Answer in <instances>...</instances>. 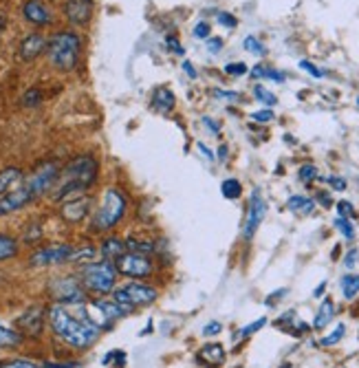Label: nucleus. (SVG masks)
Wrapping results in <instances>:
<instances>
[{
    "label": "nucleus",
    "mask_w": 359,
    "mask_h": 368,
    "mask_svg": "<svg viewBox=\"0 0 359 368\" xmlns=\"http://www.w3.org/2000/svg\"><path fill=\"white\" fill-rule=\"evenodd\" d=\"M49 324L53 329V333L73 349H89L91 344L98 342V338L102 333V331L89 320L86 309L84 306H77V313L66 309V304L51 306Z\"/></svg>",
    "instance_id": "nucleus-1"
},
{
    "label": "nucleus",
    "mask_w": 359,
    "mask_h": 368,
    "mask_svg": "<svg viewBox=\"0 0 359 368\" xmlns=\"http://www.w3.org/2000/svg\"><path fill=\"white\" fill-rule=\"evenodd\" d=\"M95 179H98V161L91 154H82L64 168L62 181H57L53 187V199L64 201V203L71 199H77L95 183Z\"/></svg>",
    "instance_id": "nucleus-2"
},
{
    "label": "nucleus",
    "mask_w": 359,
    "mask_h": 368,
    "mask_svg": "<svg viewBox=\"0 0 359 368\" xmlns=\"http://www.w3.org/2000/svg\"><path fill=\"white\" fill-rule=\"evenodd\" d=\"M80 46H82L80 35L71 33V31H59L46 42V53H49V60L55 68L71 71L77 66Z\"/></svg>",
    "instance_id": "nucleus-3"
},
{
    "label": "nucleus",
    "mask_w": 359,
    "mask_h": 368,
    "mask_svg": "<svg viewBox=\"0 0 359 368\" xmlns=\"http://www.w3.org/2000/svg\"><path fill=\"white\" fill-rule=\"evenodd\" d=\"M124 214H126V196L117 187H109L104 192L102 208L93 217L91 228L93 232H109L124 219Z\"/></svg>",
    "instance_id": "nucleus-4"
},
{
    "label": "nucleus",
    "mask_w": 359,
    "mask_h": 368,
    "mask_svg": "<svg viewBox=\"0 0 359 368\" xmlns=\"http://www.w3.org/2000/svg\"><path fill=\"white\" fill-rule=\"evenodd\" d=\"M80 280L84 284V289H89L91 293L106 295L115 289L117 280V267L113 260H102V263H91L82 267Z\"/></svg>",
    "instance_id": "nucleus-5"
},
{
    "label": "nucleus",
    "mask_w": 359,
    "mask_h": 368,
    "mask_svg": "<svg viewBox=\"0 0 359 368\" xmlns=\"http://www.w3.org/2000/svg\"><path fill=\"white\" fill-rule=\"evenodd\" d=\"M157 289L150 287V284H143L141 280H130L124 287L113 289V300L117 304H122L126 309H135V306H146L157 300Z\"/></svg>",
    "instance_id": "nucleus-6"
},
{
    "label": "nucleus",
    "mask_w": 359,
    "mask_h": 368,
    "mask_svg": "<svg viewBox=\"0 0 359 368\" xmlns=\"http://www.w3.org/2000/svg\"><path fill=\"white\" fill-rule=\"evenodd\" d=\"M113 263L117 267V274H122V276H126L130 280H143V278L152 276V271H154L152 260L148 256H143V254L126 252L119 258H115Z\"/></svg>",
    "instance_id": "nucleus-7"
},
{
    "label": "nucleus",
    "mask_w": 359,
    "mask_h": 368,
    "mask_svg": "<svg viewBox=\"0 0 359 368\" xmlns=\"http://www.w3.org/2000/svg\"><path fill=\"white\" fill-rule=\"evenodd\" d=\"M128 311L130 309L117 304L115 300L113 302L111 300H93L91 306L86 309V315L91 322L102 331V329H111V324L117 322V320H122Z\"/></svg>",
    "instance_id": "nucleus-8"
},
{
    "label": "nucleus",
    "mask_w": 359,
    "mask_h": 368,
    "mask_svg": "<svg viewBox=\"0 0 359 368\" xmlns=\"http://www.w3.org/2000/svg\"><path fill=\"white\" fill-rule=\"evenodd\" d=\"M57 176H59V165L53 163V161H46V163L38 165V168L33 170V174L27 179L25 187L33 194V199H38V196L46 194L49 190L55 187Z\"/></svg>",
    "instance_id": "nucleus-9"
},
{
    "label": "nucleus",
    "mask_w": 359,
    "mask_h": 368,
    "mask_svg": "<svg viewBox=\"0 0 359 368\" xmlns=\"http://www.w3.org/2000/svg\"><path fill=\"white\" fill-rule=\"evenodd\" d=\"M51 295L57 300V304H82L84 302V289L82 282L73 276L57 278L51 282Z\"/></svg>",
    "instance_id": "nucleus-10"
},
{
    "label": "nucleus",
    "mask_w": 359,
    "mask_h": 368,
    "mask_svg": "<svg viewBox=\"0 0 359 368\" xmlns=\"http://www.w3.org/2000/svg\"><path fill=\"white\" fill-rule=\"evenodd\" d=\"M267 214V203L265 199H262L260 190H254L249 196V205H247V217H245V225H243V239L251 241L256 236L260 223L265 221Z\"/></svg>",
    "instance_id": "nucleus-11"
},
{
    "label": "nucleus",
    "mask_w": 359,
    "mask_h": 368,
    "mask_svg": "<svg viewBox=\"0 0 359 368\" xmlns=\"http://www.w3.org/2000/svg\"><path fill=\"white\" fill-rule=\"evenodd\" d=\"M71 254H73V247L71 245H49V247H42L38 249L29 263L33 267H49V265H62L68 263Z\"/></svg>",
    "instance_id": "nucleus-12"
},
{
    "label": "nucleus",
    "mask_w": 359,
    "mask_h": 368,
    "mask_svg": "<svg viewBox=\"0 0 359 368\" xmlns=\"http://www.w3.org/2000/svg\"><path fill=\"white\" fill-rule=\"evenodd\" d=\"M64 11L73 25H89L93 16V0H68Z\"/></svg>",
    "instance_id": "nucleus-13"
},
{
    "label": "nucleus",
    "mask_w": 359,
    "mask_h": 368,
    "mask_svg": "<svg viewBox=\"0 0 359 368\" xmlns=\"http://www.w3.org/2000/svg\"><path fill=\"white\" fill-rule=\"evenodd\" d=\"M18 326L25 331L27 335H40L44 326V313L40 306H31L18 318Z\"/></svg>",
    "instance_id": "nucleus-14"
},
{
    "label": "nucleus",
    "mask_w": 359,
    "mask_h": 368,
    "mask_svg": "<svg viewBox=\"0 0 359 368\" xmlns=\"http://www.w3.org/2000/svg\"><path fill=\"white\" fill-rule=\"evenodd\" d=\"M91 210V199L89 196H77V199H71L62 205V217L68 223H80L84 217L89 214Z\"/></svg>",
    "instance_id": "nucleus-15"
},
{
    "label": "nucleus",
    "mask_w": 359,
    "mask_h": 368,
    "mask_svg": "<svg viewBox=\"0 0 359 368\" xmlns=\"http://www.w3.org/2000/svg\"><path fill=\"white\" fill-rule=\"evenodd\" d=\"M46 49V40L42 38L40 33H31V35H27L25 40H22V44H20V57L25 62H31V60H35L42 51Z\"/></svg>",
    "instance_id": "nucleus-16"
},
{
    "label": "nucleus",
    "mask_w": 359,
    "mask_h": 368,
    "mask_svg": "<svg viewBox=\"0 0 359 368\" xmlns=\"http://www.w3.org/2000/svg\"><path fill=\"white\" fill-rule=\"evenodd\" d=\"M22 14H25V18L29 22H33V25H49L51 22V14L49 9H46L42 3H38V0H29V3H25V7H22Z\"/></svg>",
    "instance_id": "nucleus-17"
},
{
    "label": "nucleus",
    "mask_w": 359,
    "mask_h": 368,
    "mask_svg": "<svg viewBox=\"0 0 359 368\" xmlns=\"http://www.w3.org/2000/svg\"><path fill=\"white\" fill-rule=\"evenodd\" d=\"M196 360L201 364H210V366H221L225 362V349H223V344L219 342H212V344H205L199 355H196Z\"/></svg>",
    "instance_id": "nucleus-18"
},
{
    "label": "nucleus",
    "mask_w": 359,
    "mask_h": 368,
    "mask_svg": "<svg viewBox=\"0 0 359 368\" xmlns=\"http://www.w3.org/2000/svg\"><path fill=\"white\" fill-rule=\"evenodd\" d=\"M174 93L167 86H159L152 91V109L159 113H170L174 109Z\"/></svg>",
    "instance_id": "nucleus-19"
},
{
    "label": "nucleus",
    "mask_w": 359,
    "mask_h": 368,
    "mask_svg": "<svg viewBox=\"0 0 359 368\" xmlns=\"http://www.w3.org/2000/svg\"><path fill=\"white\" fill-rule=\"evenodd\" d=\"M100 252H102L104 260H115L122 254H126V241H122L119 236H109V239H104Z\"/></svg>",
    "instance_id": "nucleus-20"
},
{
    "label": "nucleus",
    "mask_w": 359,
    "mask_h": 368,
    "mask_svg": "<svg viewBox=\"0 0 359 368\" xmlns=\"http://www.w3.org/2000/svg\"><path fill=\"white\" fill-rule=\"evenodd\" d=\"M22 179V170L16 168V165H9V168H3L0 170V196L11 192L14 185H18Z\"/></svg>",
    "instance_id": "nucleus-21"
},
{
    "label": "nucleus",
    "mask_w": 359,
    "mask_h": 368,
    "mask_svg": "<svg viewBox=\"0 0 359 368\" xmlns=\"http://www.w3.org/2000/svg\"><path fill=\"white\" fill-rule=\"evenodd\" d=\"M286 208L297 217H306L315 210V201L304 196V194H293V196H289V201H286Z\"/></svg>",
    "instance_id": "nucleus-22"
},
{
    "label": "nucleus",
    "mask_w": 359,
    "mask_h": 368,
    "mask_svg": "<svg viewBox=\"0 0 359 368\" xmlns=\"http://www.w3.org/2000/svg\"><path fill=\"white\" fill-rule=\"evenodd\" d=\"M335 318V304L331 298H326L324 302L320 304L317 309V313H315V320H313V329L315 331H322V329H326L331 324V320Z\"/></svg>",
    "instance_id": "nucleus-23"
},
{
    "label": "nucleus",
    "mask_w": 359,
    "mask_h": 368,
    "mask_svg": "<svg viewBox=\"0 0 359 368\" xmlns=\"http://www.w3.org/2000/svg\"><path fill=\"white\" fill-rule=\"evenodd\" d=\"M22 344V333L0 322V349H18Z\"/></svg>",
    "instance_id": "nucleus-24"
},
{
    "label": "nucleus",
    "mask_w": 359,
    "mask_h": 368,
    "mask_svg": "<svg viewBox=\"0 0 359 368\" xmlns=\"http://www.w3.org/2000/svg\"><path fill=\"white\" fill-rule=\"evenodd\" d=\"M126 252L148 256V254L154 252V241L152 239H135V236H130V239H126Z\"/></svg>",
    "instance_id": "nucleus-25"
},
{
    "label": "nucleus",
    "mask_w": 359,
    "mask_h": 368,
    "mask_svg": "<svg viewBox=\"0 0 359 368\" xmlns=\"http://www.w3.org/2000/svg\"><path fill=\"white\" fill-rule=\"evenodd\" d=\"M340 287H342V293H344L346 300L357 298V293H359V276H357V274H346V276H342Z\"/></svg>",
    "instance_id": "nucleus-26"
},
{
    "label": "nucleus",
    "mask_w": 359,
    "mask_h": 368,
    "mask_svg": "<svg viewBox=\"0 0 359 368\" xmlns=\"http://www.w3.org/2000/svg\"><path fill=\"white\" fill-rule=\"evenodd\" d=\"M95 256H98V249L86 245V247H82V249H73V254H71L68 258V263H77V265H91Z\"/></svg>",
    "instance_id": "nucleus-27"
},
{
    "label": "nucleus",
    "mask_w": 359,
    "mask_h": 368,
    "mask_svg": "<svg viewBox=\"0 0 359 368\" xmlns=\"http://www.w3.org/2000/svg\"><path fill=\"white\" fill-rule=\"evenodd\" d=\"M16 254H18V241L7 234H0V263L14 258Z\"/></svg>",
    "instance_id": "nucleus-28"
},
{
    "label": "nucleus",
    "mask_w": 359,
    "mask_h": 368,
    "mask_svg": "<svg viewBox=\"0 0 359 368\" xmlns=\"http://www.w3.org/2000/svg\"><path fill=\"white\" fill-rule=\"evenodd\" d=\"M221 194H223L225 199H230V201L241 199V194H243L241 181H238V179H225V181L221 183Z\"/></svg>",
    "instance_id": "nucleus-29"
},
{
    "label": "nucleus",
    "mask_w": 359,
    "mask_h": 368,
    "mask_svg": "<svg viewBox=\"0 0 359 368\" xmlns=\"http://www.w3.org/2000/svg\"><path fill=\"white\" fill-rule=\"evenodd\" d=\"M251 75H254L256 80H273V82H278V84H282L284 82V73H280V71H276V68H271V66H256L254 71H251Z\"/></svg>",
    "instance_id": "nucleus-30"
},
{
    "label": "nucleus",
    "mask_w": 359,
    "mask_h": 368,
    "mask_svg": "<svg viewBox=\"0 0 359 368\" xmlns=\"http://www.w3.org/2000/svg\"><path fill=\"white\" fill-rule=\"evenodd\" d=\"M333 225H335V230H338L346 241H353V239H355V228H353V221L338 217V219L333 221Z\"/></svg>",
    "instance_id": "nucleus-31"
},
{
    "label": "nucleus",
    "mask_w": 359,
    "mask_h": 368,
    "mask_svg": "<svg viewBox=\"0 0 359 368\" xmlns=\"http://www.w3.org/2000/svg\"><path fill=\"white\" fill-rule=\"evenodd\" d=\"M243 46H245V51L254 53V55H265V53H267V49L262 46V42L256 38V35H247L245 42H243Z\"/></svg>",
    "instance_id": "nucleus-32"
},
{
    "label": "nucleus",
    "mask_w": 359,
    "mask_h": 368,
    "mask_svg": "<svg viewBox=\"0 0 359 368\" xmlns=\"http://www.w3.org/2000/svg\"><path fill=\"white\" fill-rule=\"evenodd\" d=\"M344 333H346V326H344V324H338V329H335L333 333H329L326 338L320 340V347H335L338 342H342Z\"/></svg>",
    "instance_id": "nucleus-33"
},
{
    "label": "nucleus",
    "mask_w": 359,
    "mask_h": 368,
    "mask_svg": "<svg viewBox=\"0 0 359 368\" xmlns=\"http://www.w3.org/2000/svg\"><path fill=\"white\" fill-rule=\"evenodd\" d=\"M254 95H256V100H258V102L267 104V106H273V104L278 102V100H276V95H273L271 91H267L265 86H260V84L254 89Z\"/></svg>",
    "instance_id": "nucleus-34"
},
{
    "label": "nucleus",
    "mask_w": 359,
    "mask_h": 368,
    "mask_svg": "<svg viewBox=\"0 0 359 368\" xmlns=\"http://www.w3.org/2000/svg\"><path fill=\"white\" fill-rule=\"evenodd\" d=\"M297 176H300V181L311 183V181H315V179H317V168H315V165L306 163V165H302L300 170H297Z\"/></svg>",
    "instance_id": "nucleus-35"
},
{
    "label": "nucleus",
    "mask_w": 359,
    "mask_h": 368,
    "mask_svg": "<svg viewBox=\"0 0 359 368\" xmlns=\"http://www.w3.org/2000/svg\"><path fill=\"white\" fill-rule=\"evenodd\" d=\"M265 324H267V318H258L256 322H251V324H247L245 329L238 331V335H241V338H247V335H251V333H256V331H260Z\"/></svg>",
    "instance_id": "nucleus-36"
},
{
    "label": "nucleus",
    "mask_w": 359,
    "mask_h": 368,
    "mask_svg": "<svg viewBox=\"0 0 359 368\" xmlns=\"http://www.w3.org/2000/svg\"><path fill=\"white\" fill-rule=\"evenodd\" d=\"M338 212H340L342 219H349V221L357 217V212H355L353 203H349V201H338Z\"/></svg>",
    "instance_id": "nucleus-37"
},
{
    "label": "nucleus",
    "mask_w": 359,
    "mask_h": 368,
    "mask_svg": "<svg viewBox=\"0 0 359 368\" xmlns=\"http://www.w3.org/2000/svg\"><path fill=\"white\" fill-rule=\"evenodd\" d=\"M0 368H42V366H38L31 360H11V362H3Z\"/></svg>",
    "instance_id": "nucleus-38"
},
{
    "label": "nucleus",
    "mask_w": 359,
    "mask_h": 368,
    "mask_svg": "<svg viewBox=\"0 0 359 368\" xmlns=\"http://www.w3.org/2000/svg\"><path fill=\"white\" fill-rule=\"evenodd\" d=\"M217 20H219V25H223V27H227V29H236V25H238L236 16L227 14V11H219V14H217Z\"/></svg>",
    "instance_id": "nucleus-39"
},
{
    "label": "nucleus",
    "mask_w": 359,
    "mask_h": 368,
    "mask_svg": "<svg viewBox=\"0 0 359 368\" xmlns=\"http://www.w3.org/2000/svg\"><path fill=\"white\" fill-rule=\"evenodd\" d=\"M42 102V93L38 89H31L25 93V100H22V104L25 106H38Z\"/></svg>",
    "instance_id": "nucleus-40"
},
{
    "label": "nucleus",
    "mask_w": 359,
    "mask_h": 368,
    "mask_svg": "<svg viewBox=\"0 0 359 368\" xmlns=\"http://www.w3.org/2000/svg\"><path fill=\"white\" fill-rule=\"evenodd\" d=\"M210 33H212L210 22H199V25L194 27V31H192V35H194V38H199V40H208Z\"/></svg>",
    "instance_id": "nucleus-41"
},
{
    "label": "nucleus",
    "mask_w": 359,
    "mask_h": 368,
    "mask_svg": "<svg viewBox=\"0 0 359 368\" xmlns=\"http://www.w3.org/2000/svg\"><path fill=\"white\" fill-rule=\"evenodd\" d=\"M111 360H115V364H119V366H124V362H126V353L124 351H111L109 355H104V366H109L111 364Z\"/></svg>",
    "instance_id": "nucleus-42"
},
{
    "label": "nucleus",
    "mask_w": 359,
    "mask_h": 368,
    "mask_svg": "<svg viewBox=\"0 0 359 368\" xmlns=\"http://www.w3.org/2000/svg\"><path fill=\"white\" fill-rule=\"evenodd\" d=\"M225 73H227V75H245V73H247V64H245V62L225 64Z\"/></svg>",
    "instance_id": "nucleus-43"
},
{
    "label": "nucleus",
    "mask_w": 359,
    "mask_h": 368,
    "mask_svg": "<svg viewBox=\"0 0 359 368\" xmlns=\"http://www.w3.org/2000/svg\"><path fill=\"white\" fill-rule=\"evenodd\" d=\"M223 331V324L217 322V320H212V322H208L205 326H203V335L205 338H212V335H219Z\"/></svg>",
    "instance_id": "nucleus-44"
},
{
    "label": "nucleus",
    "mask_w": 359,
    "mask_h": 368,
    "mask_svg": "<svg viewBox=\"0 0 359 368\" xmlns=\"http://www.w3.org/2000/svg\"><path fill=\"white\" fill-rule=\"evenodd\" d=\"M251 120H254V122H260V124H267V122L273 120V113H271L269 109H265V111H256L254 115H251Z\"/></svg>",
    "instance_id": "nucleus-45"
},
{
    "label": "nucleus",
    "mask_w": 359,
    "mask_h": 368,
    "mask_svg": "<svg viewBox=\"0 0 359 368\" xmlns=\"http://www.w3.org/2000/svg\"><path fill=\"white\" fill-rule=\"evenodd\" d=\"M313 201H315V203H320L322 208H326V210L333 205V199H331V194H329V192H324V190H320V192L315 194V199H313Z\"/></svg>",
    "instance_id": "nucleus-46"
},
{
    "label": "nucleus",
    "mask_w": 359,
    "mask_h": 368,
    "mask_svg": "<svg viewBox=\"0 0 359 368\" xmlns=\"http://www.w3.org/2000/svg\"><path fill=\"white\" fill-rule=\"evenodd\" d=\"M326 183H329L333 190H338V192H344V190H346V179H342V176H329Z\"/></svg>",
    "instance_id": "nucleus-47"
},
{
    "label": "nucleus",
    "mask_w": 359,
    "mask_h": 368,
    "mask_svg": "<svg viewBox=\"0 0 359 368\" xmlns=\"http://www.w3.org/2000/svg\"><path fill=\"white\" fill-rule=\"evenodd\" d=\"M214 95H217L219 100H227V102H236L238 98H241V95L234 93V91H221V89L214 91Z\"/></svg>",
    "instance_id": "nucleus-48"
},
{
    "label": "nucleus",
    "mask_w": 359,
    "mask_h": 368,
    "mask_svg": "<svg viewBox=\"0 0 359 368\" xmlns=\"http://www.w3.org/2000/svg\"><path fill=\"white\" fill-rule=\"evenodd\" d=\"M300 68H304L306 73H311L313 77H322V75H324V71H320L317 66H313L309 60H302V62H300Z\"/></svg>",
    "instance_id": "nucleus-49"
},
{
    "label": "nucleus",
    "mask_w": 359,
    "mask_h": 368,
    "mask_svg": "<svg viewBox=\"0 0 359 368\" xmlns=\"http://www.w3.org/2000/svg\"><path fill=\"white\" fill-rule=\"evenodd\" d=\"M208 51L210 53H219L221 49H223V40L221 38H208Z\"/></svg>",
    "instance_id": "nucleus-50"
},
{
    "label": "nucleus",
    "mask_w": 359,
    "mask_h": 368,
    "mask_svg": "<svg viewBox=\"0 0 359 368\" xmlns=\"http://www.w3.org/2000/svg\"><path fill=\"white\" fill-rule=\"evenodd\" d=\"M344 265H346V269H353V267L357 265V249H351V252L346 254V258H344Z\"/></svg>",
    "instance_id": "nucleus-51"
},
{
    "label": "nucleus",
    "mask_w": 359,
    "mask_h": 368,
    "mask_svg": "<svg viewBox=\"0 0 359 368\" xmlns=\"http://www.w3.org/2000/svg\"><path fill=\"white\" fill-rule=\"evenodd\" d=\"M203 124H205V126L212 130V135H219V133H221V126H219V122L210 120V117H203Z\"/></svg>",
    "instance_id": "nucleus-52"
},
{
    "label": "nucleus",
    "mask_w": 359,
    "mask_h": 368,
    "mask_svg": "<svg viewBox=\"0 0 359 368\" xmlns=\"http://www.w3.org/2000/svg\"><path fill=\"white\" fill-rule=\"evenodd\" d=\"M284 295H286V289H278L276 293H271V295H269V298H267L265 302H267V306H271L273 302H278L280 298H284Z\"/></svg>",
    "instance_id": "nucleus-53"
},
{
    "label": "nucleus",
    "mask_w": 359,
    "mask_h": 368,
    "mask_svg": "<svg viewBox=\"0 0 359 368\" xmlns=\"http://www.w3.org/2000/svg\"><path fill=\"white\" fill-rule=\"evenodd\" d=\"M165 42H167V46H172V51H174V53L183 55V46L178 44V40H176V38H170V35H167V40H165Z\"/></svg>",
    "instance_id": "nucleus-54"
},
{
    "label": "nucleus",
    "mask_w": 359,
    "mask_h": 368,
    "mask_svg": "<svg viewBox=\"0 0 359 368\" xmlns=\"http://www.w3.org/2000/svg\"><path fill=\"white\" fill-rule=\"evenodd\" d=\"M40 234H42L40 228H38V225H35V230H33V232H27V234H25V243H35V241L40 239Z\"/></svg>",
    "instance_id": "nucleus-55"
},
{
    "label": "nucleus",
    "mask_w": 359,
    "mask_h": 368,
    "mask_svg": "<svg viewBox=\"0 0 359 368\" xmlns=\"http://www.w3.org/2000/svg\"><path fill=\"white\" fill-rule=\"evenodd\" d=\"M196 148L201 150V154H203V157H208L210 161H214V152L205 146V144H201V141H199V144H196Z\"/></svg>",
    "instance_id": "nucleus-56"
},
{
    "label": "nucleus",
    "mask_w": 359,
    "mask_h": 368,
    "mask_svg": "<svg viewBox=\"0 0 359 368\" xmlns=\"http://www.w3.org/2000/svg\"><path fill=\"white\" fill-rule=\"evenodd\" d=\"M181 66H183V71H185V73H187L190 77H192V80H196V68L192 66V62H187V60H185Z\"/></svg>",
    "instance_id": "nucleus-57"
},
{
    "label": "nucleus",
    "mask_w": 359,
    "mask_h": 368,
    "mask_svg": "<svg viewBox=\"0 0 359 368\" xmlns=\"http://www.w3.org/2000/svg\"><path fill=\"white\" fill-rule=\"evenodd\" d=\"M42 368H75V364H55V362H46Z\"/></svg>",
    "instance_id": "nucleus-58"
},
{
    "label": "nucleus",
    "mask_w": 359,
    "mask_h": 368,
    "mask_svg": "<svg viewBox=\"0 0 359 368\" xmlns=\"http://www.w3.org/2000/svg\"><path fill=\"white\" fill-rule=\"evenodd\" d=\"M324 289H326V282H320V287L313 291V295H315V298H320V295H324Z\"/></svg>",
    "instance_id": "nucleus-59"
},
{
    "label": "nucleus",
    "mask_w": 359,
    "mask_h": 368,
    "mask_svg": "<svg viewBox=\"0 0 359 368\" xmlns=\"http://www.w3.org/2000/svg\"><path fill=\"white\" fill-rule=\"evenodd\" d=\"M217 157H219L221 161L227 159V146H221V148H219V154H217Z\"/></svg>",
    "instance_id": "nucleus-60"
},
{
    "label": "nucleus",
    "mask_w": 359,
    "mask_h": 368,
    "mask_svg": "<svg viewBox=\"0 0 359 368\" xmlns=\"http://www.w3.org/2000/svg\"><path fill=\"white\" fill-rule=\"evenodd\" d=\"M357 106H359V98H357Z\"/></svg>",
    "instance_id": "nucleus-61"
},
{
    "label": "nucleus",
    "mask_w": 359,
    "mask_h": 368,
    "mask_svg": "<svg viewBox=\"0 0 359 368\" xmlns=\"http://www.w3.org/2000/svg\"><path fill=\"white\" fill-rule=\"evenodd\" d=\"M284 368H289V366H284Z\"/></svg>",
    "instance_id": "nucleus-62"
}]
</instances>
